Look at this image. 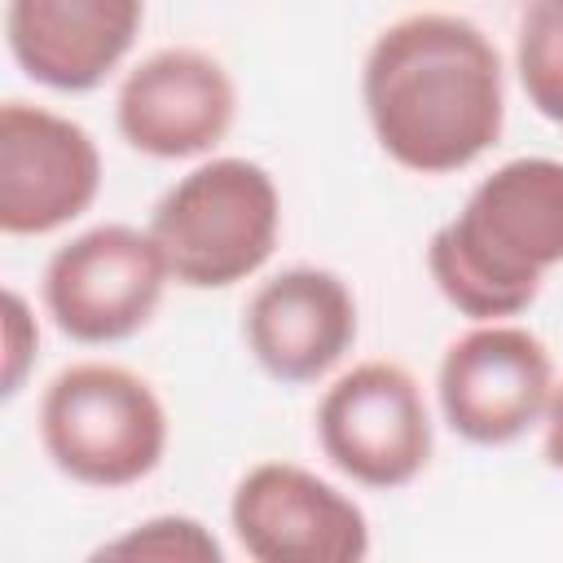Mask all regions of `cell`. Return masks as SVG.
Masks as SVG:
<instances>
[{
	"label": "cell",
	"instance_id": "obj_14",
	"mask_svg": "<svg viewBox=\"0 0 563 563\" xmlns=\"http://www.w3.org/2000/svg\"><path fill=\"white\" fill-rule=\"evenodd\" d=\"M101 554H158V559H211V563H220L216 537H207L198 519H180V515L150 519L132 537L106 545Z\"/></svg>",
	"mask_w": 563,
	"mask_h": 563
},
{
	"label": "cell",
	"instance_id": "obj_3",
	"mask_svg": "<svg viewBox=\"0 0 563 563\" xmlns=\"http://www.w3.org/2000/svg\"><path fill=\"white\" fill-rule=\"evenodd\" d=\"M277 224L282 202L273 176L246 158H211L158 198L150 233L180 286L220 290L264 268Z\"/></svg>",
	"mask_w": 563,
	"mask_h": 563
},
{
	"label": "cell",
	"instance_id": "obj_1",
	"mask_svg": "<svg viewBox=\"0 0 563 563\" xmlns=\"http://www.w3.org/2000/svg\"><path fill=\"white\" fill-rule=\"evenodd\" d=\"M365 114L387 158L418 176L471 167L497 145L506 97L493 40L453 13L391 22L365 57Z\"/></svg>",
	"mask_w": 563,
	"mask_h": 563
},
{
	"label": "cell",
	"instance_id": "obj_13",
	"mask_svg": "<svg viewBox=\"0 0 563 563\" xmlns=\"http://www.w3.org/2000/svg\"><path fill=\"white\" fill-rule=\"evenodd\" d=\"M519 84L528 101L563 128V0H532L519 22Z\"/></svg>",
	"mask_w": 563,
	"mask_h": 563
},
{
	"label": "cell",
	"instance_id": "obj_15",
	"mask_svg": "<svg viewBox=\"0 0 563 563\" xmlns=\"http://www.w3.org/2000/svg\"><path fill=\"white\" fill-rule=\"evenodd\" d=\"M545 457L550 466L563 471V387H554L550 409H545Z\"/></svg>",
	"mask_w": 563,
	"mask_h": 563
},
{
	"label": "cell",
	"instance_id": "obj_11",
	"mask_svg": "<svg viewBox=\"0 0 563 563\" xmlns=\"http://www.w3.org/2000/svg\"><path fill=\"white\" fill-rule=\"evenodd\" d=\"M356 339L352 290L325 268H286L246 303V347L277 383H317Z\"/></svg>",
	"mask_w": 563,
	"mask_h": 563
},
{
	"label": "cell",
	"instance_id": "obj_6",
	"mask_svg": "<svg viewBox=\"0 0 563 563\" xmlns=\"http://www.w3.org/2000/svg\"><path fill=\"white\" fill-rule=\"evenodd\" d=\"M321 453L365 488H400L431 462V418L405 365L365 361L317 409Z\"/></svg>",
	"mask_w": 563,
	"mask_h": 563
},
{
	"label": "cell",
	"instance_id": "obj_4",
	"mask_svg": "<svg viewBox=\"0 0 563 563\" xmlns=\"http://www.w3.org/2000/svg\"><path fill=\"white\" fill-rule=\"evenodd\" d=\"M40 440L53 466L88 488L145 479L167 449V413L123 365H70L40 400Z\"/></svg>",
	"mask_w": 563,
	"mask_h": 563
},
{
	"label": "cell",
	"instance_id": "obj_12",
	"mask_svg": "<svg viewBox=\"0 0 563 563\" xmlns=\"http://www.w3.org/2000/svg\"><path fill=\"white\" fill-rule=\"evenodd\" d=\"M145 0H9L13 62L57 92L97 88L132 48Z\"/></svg>",
	"mask_w": 563,
	"mask_h": 563
},
{
	"label": "cell",
	"instance_id": "obj_8",
	"mask_svg": "<svg viewBox=\"0 0 563 563\" xmlns=\"http://www.w3.org/2000/svg\"><path fill=\"white\" fill-rule=\"evenodd\" d=\"M238 545L260 563H356L369 523L352 497L290 462L255 466L229 506Z\"/></svg>",
	"mask_w": 563,
	"mask_h": 563
},
{
	"label": "cell",
	"instance_id": "obj_2",
	"mask_svg": "<svg viewBox=\"0 0 563 563\" xmlns=\"http://www.w3.org/2000/svg\"><path fill=\"white\" fill-rule=\"evenodd\" d=\"M440 295L475 321L515 317L563 264V163L510 158L427 246Z\"/></svg>",
	"mask_w": 563,
	"mask_h": 563
},
{
	"label": "cell",
	"instance_id": "obj_10",
	"mask_svg": "<svg viewBox=\"0 0 563 563\" xmlns=\"http://www.w3.org/2000/svg\"><path fill=\"white\" fill-rule=\"evenodd\" d=\"M238 110L233 79L202 48H158L119 88V132L150 158H194L224 141Z\"/></svg>",
	"mask_w": 563,
	"mask_h": 563
},
{
	"label": "cell",
	"instance_id": "obj_16",
	"mask_svg": "<svg viewBox=\"0 0 563 563\" xmlns=\"http://www.w3.org/2000/svg\"><path fill=\"white\" fill-rule=\"evenodd\" d=\"M18 325H22V299L18 295H9V352H13V361H9V383H4V391L13 396L18 391V378H22V361H26V352H22V343H18Z\"/></svg>",
	"mask_w": 563,
	"mask_h": 563
},
{
	"label": "cell",
	"instance_id": "obj_7",
	"mask_svg": "<svg viewBox=\"0 0 563 563\" xmlns=\"http://www.w3.org/2000/svg\"><path fill=\"white\" fill-rule=\"evenodd\" d=\"M554 396V365L537 334L479 325L440 361L444 422L471 444H510L541 422Z\"/></svg>",
	"mask_w": 563,
	"mask_h": 563
},
{
	"label": "cell",
	"instance_id": "obj_5",
	"mask_svg": "<svg viewBox=\"0 0 563 563\" xmlns=\"http://www.w3.org/2000/svg\"><path fill=\"white\" fill-rule=\"evenodd\" d=\"M167 260L154 233L97 224L57 246L44 268V308L75 343H119L150 325Z\"/></svg>",
	"mask_w": 563,
	"mask_h": 563
},
{
	"label": "cell",
	"instance_id": "obj_9",
	"mask_svg": "<svg viewBox=\"0 0 563 563\" xmlns=\"http://www.w3.org/2000/svg\"><path fill=\"white\" fill-rule=\"evenodd\" d=\"M101 189V154L92 136L40 106L9 101L0 110V229L53 233L84 216Z\"/></svg>",
	"mask_w": 563,
	"mask_h": 563
}]
</instances>
